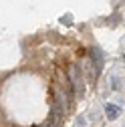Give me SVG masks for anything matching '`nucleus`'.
Instances as JSON below:
<instances>
[{
	"label": "nucleus",
	"mask_w": 125,
	"mask_h": 127,
	"mask_svg": "<svg viewBox=\"0 0 125 127\" xmlns=\"http://www.w3.org/2000/svg\"><path fill=\"white\" fill-rule=\"evenodd\" d=\"M69 83H71L73 91L79 95V97H83V93H85V81H83L81 69L77 67V65H71L69 67Z\"/></svg>",
	"instance_id": "f257e3e1"
},
{
	"label": "nucleus",
	"mask_w": 125,
	"mask_h": 127,
	"mask_svg": "<svg viewBox=\"0 0 125 127\" xmlns=\"http://www.w3.org/2000/svg\"><path fill=\"white\" fill-rule=\"evenodd\" d=\"M62 119H65V109H61L57 103H53L51 113H49V121H46V123H49L51 127H61Z\"/></svg>",
	"instance_id": "f03ea898"
},
{
	"label": "nucleus",
	"mask_w": 125,
	"mask_h": 127,
	"mask_svg": "<svg viewBox=\"0 0 125 127\" xmlns=\"http://www.w3.org/2000/svg\"><path fill=\"white\" fill-rule=\"evenodd\" d=\"M81 73H83V77L87 79V81H93V79H95L97 69H95V65L91 63V59H83V63H81Z\"/></svg>",
	"instance_id": "7ed1b4c3"
},
{
	"label": "nucleus",
	"mask_w": 125,
	"mask_h": 127,
	"mask_svg": "<svg viewBox=\"0 0 125 127\" xmlns=\"http://www.w3.org/2000/svg\"><path fill=\"white\" fill-rule=\"evenodd\" d=\"M105 115H107V119H109V121L117 119V117L121 115V107H119V105H115V103H107V105H105Z\"/></svg>",
	"instance_id": "20e7f679"
},
{
	"label": "nucleus",
	"mask_w": 125,
	"mask_h": 127,
	"mask_svg": "<svg viewBox=\"0 0 125 127\" xmlns=\"http://www.w3.org/2000/svg\"><path fill=\"white\" fill-rule=\"evenodd\" d=\"M91 57H93V61H95V69H97V75H99L101 69H103V61H105V59H103V53L93 46V49H91Z\"/></svg>",
	"instance_id": "39448f33"
},
{
	"label": "nucleus",
	"mask_w": 125,
	"mask_h": 127,
	"mask_svg": "<svg viewBox=\"0 0 125 127\" xmlns=\"http://www.w3.org/2000/svg\"><path fill=\"white\" fill-rule=\"evenodd\" d=\"M111 87H113V91H121L123 83H121V79H119V77H111Z\"/></svg>",
	"instance_id": "423d86ee"
},
{
	"label": "nucleus",
	"mask_w": 125,
	"mask_h": 127,
	"mask_svg": "<svg viewBox=\"0 0 125 127\" xmlns=\"http://www.w3.org/2000/svg\"><path fill=\"white\" fill-rule=\"evenodd\" d=\"M36 127H51V125H49V123H44V125H36Z\"/></svg>",
	"instance_id": "0eeeda50"
}]
</instances>
